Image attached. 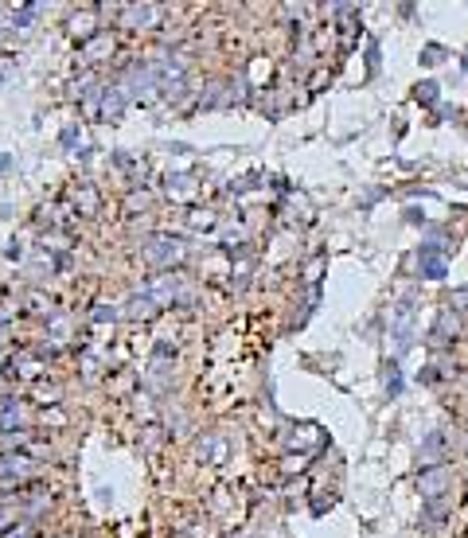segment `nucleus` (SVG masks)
I'll return each mask as SVG.
<instances>
[{"mask_svg":"<svg viewBox=\"0 0 468 538\" xmlns=\"http://www.w3.org/2000/svg\"><path fill=\"white\" fill-rule=\"evenodd\" d=\"M456 332H460V324H456V316L449 309L437 316V324H433V332H430V344H449V339H456Z\"/></svg>","mask_w":468,"mask_h":538,"instance_id":"7ed1b4c3","label":"nucleus"},{"mask_svg":"<svg viewBox=\"0 0 468 538\" xmlns=\"http://www.w3.org/2000/svg\"><path fill=\"white\" fill-rule=\"evenodd\" d=\"M418 98H421V102H433V98H437V86H433V82L418 86Z\"/></svg>","mask_w":468,"mask_h":538,"instance_id":"0eeeda50","label":"nucleus"},{"mask_svg":"<svg viewBox=\"0 0 468 538\" xmlns=\"http://www.w3.org/2000/svg\"><path fill=\"white\" fill-rule=\"evenodd\" d=\"M63 421H67V418H63L59 410H51V414H43V425H63Z\"/></svg>","mask_w":468,"mask_h":538,"instance_id":"6e6552de","label":"nucleus"},{"mask_svg":"<svg viewBox=\"0 0 468 538\" xmlns=\"http://www.w3.org/2000/svg\"><path fill=\"white\" fill-rule=\"evenodd\" d=\"M421 269H425L430 277H445V262H437V258H425V262H421Z\"/></svg>","mask_w":468,"mask_h":538,"instance_id":"39448f33","label":"nucleus"},{"mask_svg":"<svg viewBox=\"0 0 468 538\" xmlns=\"http://www.w3.org/2000/svg\"><path fill=\"white\" fill-rule=\"evenodd\" d=\"M106 51H113V43H109L106 36H98L90 47H86V63H98V55H106Z\"/></svg>","mask_w":468,"mask_h":538,"instance_id":"20e7f679","label":"nucleus"},{"mask_svg":"<svg viewBox=\"0 0 468 538\" xmlns=\"http://www.w3.org/2000/svg\"><path fill=\"white\" fill-rule=\"evenodd\" d=\"M445 488H449V472H445L441 464L421 472V491H425V500H430V503H441Z\"/></svg>","mask_w":468,"mask_h":538,"instance_id":"f03ea898","label":"nucleus"},{"mask_svg":"<svg viewBox=\"0 0 468 538\" xmlns=\"http://www.w3.org/2000/svg\"><path fill=\"white\" fill-rule=\"evenodd\" d=\"M32 472H36V460H32V456H24V453L0 456V480H4V484H20V480H27Z\"/></svg>","mask_w":468,"mask_h":538,"instance_id":"f257e3e1","label":"nucleus"},{"mask_svg":"<svg viewBox=\"0 0 468 538\" xmlns=\"http://www.w3.org/2000/svg\"><path fill=\"white\" fill-rule=\"evenodd\" d=\"M453 309L468 312V289H456V293H453Z\"/></svg>","mask_w":468,"mask_h":538,"instance_id":"423d86ee","label":"nucleus"}]
</instances>
